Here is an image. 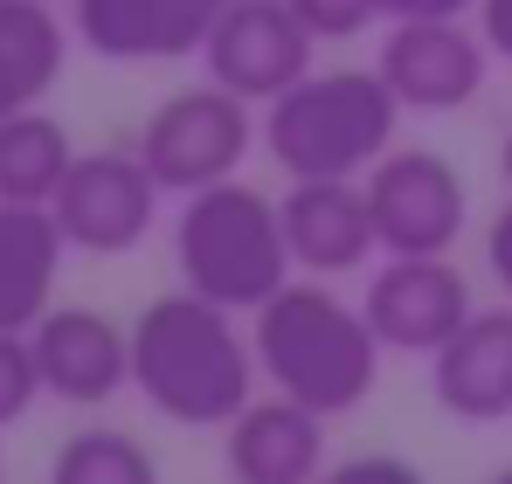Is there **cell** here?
Listing matches in <instances>:
<instances>
[{
  "mask_svg": "<svg viewBox=\"0 0 512 484\" xmlns=\"http://www.w3.org/2000/svg\"><path fill=\"white\" fill-rule=\"evenodd\" d=\"M70 160H77L70 125L49 118L42 104L0 118V201H35V208H49L56 187H63V173H70Z\"/></svg>",
  "mask_w": 512,
  "mask_h": 484,
  "instance_id": "cell-18",
  "label": "cell"
},
{
  "mask_svg": "<svg viewBox=\"0 0 512 484\" xmlns=\"http://www.w3.org/2000/svg\"><path fill=\"white\" fill-rule=\"evenodd\" d=\"M42 395V367H35V346L28 332H0V429H14Z\"/></svg>",
  "mask_w": 512,
  "mask_h": 484,
  "instance_id": "cell-20",
  "label": "cell"
},
{
  "mask_svg": "<svg viewBox=\"0 0 512 484\" xmlns=\"http://www.w3.org/2000/svg\"><path fill=\"white\" fill-rule=\"evenodd\" d=\"M312 49H319V35L298 21L291 0H229L208 21L201 63H208V77L222 90H236L250 104H270L298 77H312Z\"/></svg>",
  "mask_w": 512,
  "mask_h": 484,
  "instance_id": "cell-8",
  "label": "cell"
},
{
  "mask_svg": "<svg viewBox=\"0 0 512 484\" xmlns=\"http://www.w3.org/2000/svg\"><path fill=\"white\" fill-rule=\"evenodd\" d=\"M63 229L35 201H0V332H28L56 305L63 277Z\"/></svg>",
  "mask_w": 512,
  "mask_h": 484,
  "instance_id": "cell-16",
  "label": "cell"
},
{
  "mask_svg": "<svg viewBox=\"0 0 512 484\" xmlns=\"http://www.w3.org/2000/svg\"><path fill=\"white\" fill-rule=\"evenodd\" d=\"M360 312H367L374 339H381L388 353L429 360L478 305H471V277H464L450 256H388V263L367 277Z\"/></svg>",
  "mask_w": 512,
  "mask_h": 484,
  "instance_id": "cell-10",
  "label": "cell"
},
{
  "mask_svg": "<svg viewBox=\"0 0 512 484\" xmlns=\"http://www.w3.org/2000/svg\"><path fill=\"white\" fill-rule=\"evenodd\" d=\"M485 263H492V277L506 284V298H512V201L492 215V229H485Z\"/></svg>",
  "mask_w": 512,
  "mask_h": 484,
  "instance_id": "cell-24",
  "label": "cell"
},
{
  "mask_svg": "<svg viewBox=\"0 0 512 484\" xmlns=\"http://www.w3.org/2000/svg\"><path fill=\"white\" fill-rule=\"evenodd\" d=\"M499 180L512 187V132H506V146H499Z\"/></svg>",
  "mask_w": 512,
  "mask_h": 484,
  "instance_id": "cell-26",
  "label": "cell"
},
{
  "mask_svg": "<svg viewBox=\"0 0 512 484\" xmlns=\"http://www.w3.org/2000/svg\"><path fill=\"white\" fill-rule=\"evenodd\" d=\"M42 395L70 408H104L118 388H132V325L104 319L90 305H49L28 325Z\"/></svg>",
  "mask_w": 512,
  "mask_h": 484,
  "instance_id": "cell-11",
  "label": "cell"
},
{
  "mask_svg": "<svg viewBox=\"0 0 512 484\" xmlns=\"http://www.w3.org/2000/svg\"><path fill=\"white\" fill-rule=\"evenodd\" d=\"M229 478L236 484H312L326 471V415L291 395L250 402L229 422Z\"/></svg>",
  "mask_w": 512,
  "mask_h": 484,
  "instance_id": "cell-15",
  "label": "cell"
},
{
  "mask_svg": "<svg viewBox=\"0 0 512 484\" xmlns=\"http://www.w3.org/2000/svg\"><path fill=\"white\" fill-rule=\"evenodd\" d=\"M291 7H298V21H305L319 42H353V35H367V28L381 21L374 0H291Z\"/></svg>",
  "mask_w": 512,
  "mask_h": 484,
  "instance_id": "cell-21",
  "label": "cell"
},
{
  "mask_svg": "<svg viewBox=\"0 0 512 484\" xmlns=\"http://www.w3.org/2000/svg\"><path fill=\"white\" fill-rule=\"evenodd\" d=\"M478 35L492 42L499 63H512V0H478Z\"/></svg>",
  "mask_w": 512,
  "mask_h": 484,
  "instance_id": "cell-25",
  "label": "cell"
},
{
  "mask_svg": "<svg viewBox=\"0 0 512 484\" xmlns=\"http://www.w3.org/2000/svg\"><path fill=\"white\" fill-rule=\"evenodd\" d=\"M70 35L56 0H0V118L35 111L70 63Z\"/></svg>",
  "mask_w": 512,
  "mask_h": 484,
  "instance_id": "cell-17",
  "label": "cell"
},
{
  "mask_svg": "<svg viewBox=\"0 0 512 484\" xmlns=\"http://www.w3.org/2000/svg\"><path fill=\"white\" fill-rule=\"evenodd\" d=\"M256 346V374L291 395V402L319 408V415H346L374 395L381 381V339L360 305H340V291H326L319 277L312 284H284L256 305L250 325Z\"/></svg>",
  "mask_w": 512,
  "mask_h": 484,
  "instance_id": "cell-2",
  "label": "cell"
},
{
  "mask_svg": "<svg viewBox=\"0 0 512 484\" xmlns=\"http://www.w3.org/2000/svg\"><path fill=\"white\" fill-rule=\"evenodd\" d=\"M374 7H381V21H450L478 0H374Z\"/></svg>",
  "mask_w": 512,
  "mask_h": 484,
  "instance_id": "cell-23",
  "label": "cell"
},
{
  "mask_svg": "<svg viewBox=\"0 0 512 484\" xmlns=\"http://www.w3.org/2000/svg\"><path fill=\"white\" fill-rule=\"evenodd\" d=\"M160 194L167 187L153 180V166L139 160V153L104 146V153H77L70 160L49 215H56V229H63L70 249H84V256H125V249H139V242L153 236Z\"/></svg>",
  "mask_w": 512,
  "mask_h": 484,
  "instance_id": "cell-7",
  "label": "cell"
},
{
  "mask_svg": "<svg viewBox=\"0 0 512 484\" xmlns=\"http://www.w3.org/2000/svg\"><path fill=\"white\" fill-rule=\"evenodd\" d=\"M277 215H284L291 263L312 270V277H346L381 249V229H374V208H367L360 180H291Z\"/></svg>",
  "mask_w": 512,
  "mask_h": 484,
  "instance_id": "cell-12",
  "label": "cell"
},
{
  "mask_svg": "<svg viewBox=\"0 0 512 484\" xmlns=\"http://www.w3.org/2000/svg\"><path fill=\"white\" fill-rule=\"evenodd\" d=\"M49 484H160V464L132 429L90 422L77 436H63V450L49 457Z\"/></svg>",
  "mask_w": 512,
  "mask_h": 484,
  "instance_id": "cell-19",
  "label": "cell"
},
{
  "mask_svg": "<svg viewBox=\"0 0 512 484\" xmlns=\"http://www.w3.org/2000/svg\"><path fill=\"white\" fill-rule=\"evenodd\" d=\"M492 484H512V471H499V478H492Z\"/></svg>",
  "mask_w": 512,
  "mask_h": 484,
  "instance_id": "cell-28",
  "label": "cell"
},
{
  "mask_svg": "<svg viewBox=\"0 0 512 484\" xmlns=\"http://www.w3.org/2000/svg\"><path fill=\"white\" fill-rule=\"evenodd\" d=\"M208 7L201 0H70V28L90 56L104 63H173L201 56L208 42Z\"/></svg>",
  "mask_w": 512,
  "mask_h": 484,
  "instance_id": "cell-13",
  "label": "cell"
},
{
  "mask_svg": "<svg viewBox=\"0 0 512 484\" xmlns=\"http://www.w3.org/2000/svg\"><path fill=\"white\" fill-rule=\"evenodd\" d=\"M374 70L402 111H464L485 90L492 42L478 28H457V14L450 21H388Z\"/></svg>",
  "mask_w": 512,
  "mask_h": 484,
  "instance_id": "cell-9",
  "label": "cell"
},
{
  "mask_svg": "<svg viewBox=\"0 0 512 484\" xmlns=\"http://www.w3.org/2000/svg\"><path fill=\"white\" fill-rule=\"evenodd\" d=\"M173 263H180L187 291H201L229 312H256L270 291L291 284V242H284L277 201L243 180H215V187L187 194L180 222H173Z\"/></svg>",
  "mask_w": 512,
  "mask_h": 484,
  "instance_id": "cell-4",
  "label": "cell"
},
{
  "mask_svg": "<svg viewBox=\"0 0 512 484\" xmlns=\"http://www.w3.org/2000/svg\"><path fill=\"white\" fill-rule=\"evenodd\" d=\"M429 395L457 422H506L512 415V305L471 312L429 353Z\"/></svg>",
  "mask_w": 512,
  "mask_h": 484,
  "instance_id": "cell-14",
  "label": "cell"
},
{
  "mask_svg": "<svg viewBox=\"0 0 512 484\" xmlns=\"http://www.w3.org/2000/svg\"><path fill=\"white\" fill-rule=\"evenodd\" d=\"M0 484H7V478H0Z\"/></svg>",
  "mask_w": 512,
  "mask_h": 484,
  "instance_id": "cell-29",
  "label": "cell"
},
{
  "mask_svg": "<svg viewBox=\"0 0 512 484\" xmlns=\"http://www.w3.org/2000/svg\"><path fill=\"white\" fill-rule=\"evenodd\" d=\"M312 484H423V471L409 464V457H388V450H374V457H346V464H326Z\"/></svg>",
  "mask_w": 512,
  "mask_h": 484,
  "instance_id": "cell-22",
  "label": "cell"
},
{
  "mask_svg": "<svg viewBox=\"0 0 512 484\" xmlns=\"http://www.w3.org/2000/svg\"><path fill=\"white\" fill-rule=\"evenodd\" d=\"M367 208H374V229L388 256H450L464 236V215H471V194H464V173L429 153V146H388L381 160L367 166Z\"/></svg>",
  "mask_w": 512,
  "mask_h": 484,
  "instance_id": "cell-6",
  "label": "cell"
},
{
  "mask_svg": "<svg viewBox=\"0 0 512 484\" xmlns=\"http://www.w3.org/2000/svg\"><path fill=\"white\" fill-rule=\"evenodd\" d=\"M250 139V97H236L208 77L153 104L146 132H139V160L153 166V180L167 194H201L215 180H236V166L250 160Z\"/></svg>",
  "mask_w": 512,
  "mask_h": 484,
  "instance_id": "cell-5",
  "label": "cell"
},
{
  "mask_svg": "<svg viewBox=\"0 0 512 484\" xmlns=\"http://www.w3.org/2000/svg\"><path fill=\"white\" fill-rule=\"evenodd\" d=\"M201 7H208V14H222V7H229V0H201Z\"/></svg>",
  "mask_w": 512,
  "mask_h": 484,
  "instance_id": "cell-27",
  "label": "cell"
},
{
  "mask_svg": "<svg viewBox=\"0 0 512 484\" xmlns=\"http://www.w3.org/2000/svg\"><path fill=\"white\" fill-rule=\"evenodd\" d=\"M132 388L180 429H229L250 408L256 346L229 305L180 284L132 319Z\"/></svg>",
  "mask_w": 512,
  "mask_h": 484,
  "instance_id": "cell-1",
  "label": "cell"
},
{
  "mask_svg": "<svg viewBox=\"0 0 512 484\" xmlns=\"http://www.w3.org/2000/svg\"><path fill=\"white\" fill-rule=\"evenodd\" d=\"M395 111L381 70H312L263 104V146L291 180H353L395 146Z\"/></svg>",
  "mask_w": 512,
  "mask_h": 484,
  "instance_id": "cell-3",
  "label": "cell"
}]
</instances>
